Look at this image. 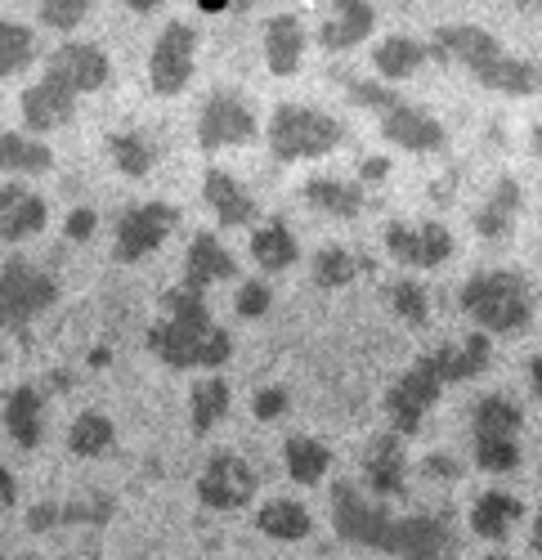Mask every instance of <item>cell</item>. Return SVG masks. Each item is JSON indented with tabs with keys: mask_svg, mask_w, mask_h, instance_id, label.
<instances>
[{
	"mask_svg": "<svg viewBox=\"0 0 542 560\" xmlns=\"http://www.w3.org/2000/svg\"><path fill=\"white\" fill-rule=\"evenodd\" d=\"M332 529L354 547H377L403 560H453L458 538L448 529V516H386L354 485H332Z\"/></svg>",
	"mask_w": 542,
	"mask_h": 560,
	"instance_id": "1",
	"label": "cell"
},
{
	"mask_svg": "<svg viewBox=\"0 0 542 560\" xmlns=\"http://www.w3.org/2000/svg\"><path fill=\"white\" fill-rule=\"evenodd\" d=\"M149 350L166 368H224L234 354V341L211 318L207 296L179 283L162 296V318L149 328Z\"/></svg>",
	"mask_w": 542,
	"mask_h": 560,
	"instance_id": "2",
	"label": "cell"
},
{
	"mask_svg": "<svg viewBox=\"0 0 542 560\" xmlns=\"http://www.w3.org/2000/svg\"><path fill=\"white\" fill-rule=\"evenodd\" d=\"M462 310L480 332H498V337H520L533 323V288L529 278L516 269H488L462 283Z\"/></svg>",
	"mask_w": 542,
	"mask_h": 560,
	"instance_id": "3",
	"label": "cell"
},
{
	"mask_svg": "<svg viewBox=\"0 0 542 560\" xmlns=\"http://www.w3.org/2000/svg\"><path fill=\"white\" fill-rule=\"evenodd\" d=\"M345 139V126L309 104H279L269 117V149L279 162H314L328 158Z\"/></svg>",
	"mask_w": 542,
	"mask_h": 560,
	"instance_id": "4",
	"label": "cell"
},
{
	"mask_svg": "<svg viewBox=\"0 0 542 560\" xmlns=\"http://www.w3.org/2000/svg\"><path fill=\"white\" fill-rule=\"evenodd\" d=\"M59 296V283L45 269L27 260H5L0 265V328L23 332L36 314H45Z\"/></svg>",
	"mask_w": 542,
	"mask_h": 560,
	"instance_id": "5",
	"label": "cell"
},
{
	"mask_svg": "<svg viewBox=\"0 0 542 560\" xmlns=\"http://www.w3.org/2000/svg\"><path fill=\"white\" fill-rule=\"evenodd\" d=\"M198 72V32L175 19L162 27V36L153 40V55H149V90L162 100L170 95H185V85Z\"/></svg>",
	"mask_w": 542,
	"mask_h": 560,
	"instance_id": "6",
	"label": "cell"
},
{
	"mask_svg": "<svg viewBox=\"0 0 542 560\" xmlns=\"http://www.w3.org/2000/svg\"><path fill=\"white\" fill-rule=\"evenodd\" d=\"M179 224V211L170 202H140V207H130L121 220H117V243H113V260L121 265H134V260H144L153 256L170 233Z\"/></svg>",
	"mask_w": 542,
	"mask_h": 560,
	"instance_id": "7",
	"label": "cell"
},
{
	"mask_svg": "<svg viewBox=\"0 0 542 560\" xmlns=\"http://www.w3.org/2000/svg\"><path fill=\"white\" fill-rule=\"evenodd\" d=\"M247 139H256V113L247 108V100L234 95V90L207 95V104L198 113V144L207 153H220V149L247 144Z\"/></svg>",
	"mask_w": 542,
	"mask_h": 560,
	"instance_id": "8",
	"label": "cell"
},
{
	"mask_svg": "<svg viewBox=\"0 0 542 560\" xmlns=\"http://www.w3.org/2000/svg\"><path fill=\"white\" fill-rule=\"evenodd\" d=\"M386 252L399 265H413V269H439L453 260V233L439 220H422V224H386Z\"/></svg>",
	"mask_w": 542,
	"mask_h": 560,
	"instance_id": "9",
	"label": "cell"
},
{
	"mask_svg": "<svg viewBox=\"0 0 542 560\" xmlns=\"http://www.w3.org/2000/svg\"><path fill=\"white\" fill-rule=\"evenodd\" d=\"M426 50H431L439 63H462L475 81H480L493 63H498V59H507V50L498 45V36L484 32V27H475V23H448V27H439Z\"/></svg>",
	"mask_w": 542,
	"mask_h": 560,
	"instance_id": "10",
	"label": "cell"
},
{
	"mask_svg": "<svg viewBox=\"0 0 542 560\" xmlns=\"http://www.w3.org/2000/svg\"><path fill=\"white\" fill-rule=\"evenodd\" d=\"M198 498L211 511H243L256 498V471L238 453H215L198 476Z\"/></svg>",
	"mask_w": 542,
	"mask_h": 560,
	"instance_id": "11",
	"label": "cell"
},
{
	"mask_svg": "<svg viewBox=\"0 0 542 560\" xmlns=\"http://www.w3.org/2000/svg\"><path fill=\"white\" fill-rule=\"evenodd\" d=\"M439 382H435V372L417 359L403 377L390 386V395H386V417H390V427L399 431V435H417L422 431V422H426V412L435 408V399H439Z\"/></svg>",
	"mask_w": 542,
	"mask_h": 560,
	"instance_id": "12",
	"label": "cell"
},
{
	"mask_svg": "<svg viewBox=\"0 0 542 560\" xmlns=\"http://www.w3.org/2000/svg\"><path fill=\"white\" fill-rule=\"evenodd\" d=\"M45 72H50L55 81H63L72 95H95V90H104L113 81V63H108V55L99 50L95 40L59 45V50L50 55V63H45Z\"/></svg>",
	"mask_w": 542,
	"mask_h": 560,
	"instance_id": "13",
	"label": "cell"
},
{
	"mask_svg": "<svg viewBox=\"0 0 542 560\" xmlns=\"http://www.w3.org/2000/svg\"><path fill=\"white\" fill-rule=\"evenodd\" d=\"M381 135L390 139V144H399L403 153H435V149H444V139H448L444 126L426 108H417L409 100H399L394 108L381 113Z\"/></svg>",
	"mask_w": 542,
	"mask_h": 560,
	"instance_id": "14",
	"label": "cell"
},
{
	"mask_svg": "<svg viewBox=\"0 0 542 560\" xmlns=\"http://www.w3.org/2000/svg\"><path fill=\"white\" fill-rule=\"evenodd\" d=\"M23 126L32 130V135H45V130H59V126H68L72 121V113H76V95L63 85V81H55L50 72H45L40 81H32L27 90H23Z\"/></svg>",
	"mask_w": 542,
	"mask_h": 560,
	"instance_id": "15",
	"label": "cell"
},
{
	"mask_svg": "<svg viewBox=\"0 0 542 560\" xmlns=\"http://www.w3.org/2000/svg\"><path fill=\"white\" fill-rule=\"evenodd\" d=\"M488 359H493V341H488V332H471V337H462L458 346H439V350L422 354V363L435 372V382H439V386H453V382H471V377H480V372L488 368Z\"/></svg>",
	"mask_w": 542,
	"mask_h": 560,
	"instance_id": "16",
	"label": "cell"
},
{
	"mask_svg": "<svg viewBox=\"0 0 542 560\" xmlns=\"http://www.w3.org/2000/svg\"><path fill=\"white\" fill-rule=\"evenodd\" d=\"M202 198H207L211 215L220 220V229H243V224L256 220V198L243 189L238 175L220 171V166H211V171L202 175Z\"/></svg>",
	"mask_w": 542,
	"mask_h": 560,
	"instance_id": "17",
	"label": "cell"
},
{
	"mask_svg": "<svg viewBox=\"0 0 542 560\" xmlns=\"http://www.w3.org/2000/svg\"><path fill=\"white\" fill-rule=\"evenodd\" d=\"M238 278V260L229 247H220L215 233H198L189 243V256H185V288L193 292H207L211 283H229Z\"/></svg>",
	"mask_w": 542,
	"mask_h": 560,
	"instance_id": "18",
	"label": "cell"
},
{
	"mask_svg": "<svg viewBox=\"0 0 542 560\" xmlns=\"http://www.w3.org/2000/svg\"><path fill=\"white\" fill-rule=\"evenodd\" d=\"M403 476H409V457H403L399 435H373L364 448V480L377 498L403 493Z\"/></svg>",
	"mask_w": 542,
	"mask_h": 560,
	"instance_id": "19",
	"label": "cell"
},
{
	"mask_svg": "<svg viewBox=\"0 0 542 560\" xmlns=\"http://www.w3.org/2000/svg\"><path fill=\"white\" fill-rule=\"evenodd\" d=\"M373 23H377V10L368 5V0H337L332 19L319 27V45H323V50H332V55L354 50V45H364Z\"/></svg>",
	"mask_w": 542,
	"mask_h": 560,
	"instance_id": "20",
	"label": "cell"
},
{
	"mask_svg": "<svg viewBox=\"0 0 542 560\" xmlns=\"http://www.w3.org/2000/svg\"><path fill=\"white\" fill-rule=\"evenodd\" d=\"M40 229H45V202L23 184H5L0 189V243H23Z\"/></svg>",
	"mask_w": 542,
	"mask_h": 560,
	"instance_id": "21",
	"label": "cell"
},
{
	"mask_svg": "<svg viewBox=\"0 0 542 560\" xmlns=\"http://www.w3.org/2000/svg\"><path fill=\"white\" fill-rule=\"evenodd\" d=\"M305 59V27L296 14H274L264 23V63L274 77H292Z\"/></svg>",
	"mask_w": 542,
	"mask_h": 560,
	"instance_id": "22",
	"label": "cell"
},
{
	"mask_svg": "<svg viewBox=\"0 0 542 560\" xmlns=\"http://www.w3.org/2000/svg\"><path fill=\"white\" fill-rule=\"evenodd\" d=\"M520 207H525V189H520V179H498L493 184V194H488V202L475 211V233L484 243H498V238H507L511 233V224H516V215H520Z\"/></svg>",
	"mask_w": 542,
	"mask_h": 560,
	"instance_id": "23",
	"label": "cell"
},
{
	"mask_svg": "<svg viewBox=\"0 0 542 560\" xmlns=\"http://www.w3.org/2000/svg\"><path fill=\"white\" fill-rule=\"evenodd\" d=\"M520 511H525L520 498H511L507 489H488V493H480L475 506H471V534L484 538V542H503V538L516 529Z\"/></svg>",
	"mask_w": 542,
	"mask_h": 560,
	"instance_id": "24",
	"label": "cell"
},
{
	"mask_svg": "<svg viewBox=\"0 0 542 560\" xmlns=\"http://www.w3.org/2000/svg\"><path fill=\"white\" fill-rule=\"evenodd\" d=\"M5 431L19 448H36L45 435V395L36 386H19L5 399Z\"/></svg>",
	"mask_w": 542,
	"mask_h": 560,
	"instance_id": "25",
	"label": "cell"
},
{
	"mask_svg": "<svg viewBox=\"0 0 542 560\" xmlns=\"http://www.w3.org/2000/svg\"><path fill=\"white\" fill-rule=\"evenodd\" d=\"M520 427H525V412L507 395H484L471 412V435L475 440H520Z\"/></svg>",
	"mask_w": 542,
	"mask_h": 560,
	"instance_id": "26",
	"label": "cell"
},
{
	"mask_svg": "<svg viewBox=\"0 0 542 560\" xmlns=\"http://www.w3.org/2000/svg\"><path fill=\"white\" fill-rule=\"evenodd\" d=\"M256 525H260L264 538H279V542H301V538L314 534L309 506H305V502H292V498L264 502V506H260V516H256Z\"/></svg>",
	"mask_w": 542,
	"mask_h": 560,
	"instance_id": "27",
	"label": "cell"
},
{
	"mask_svg": "<svg viewBox=\"0 0 542 560\" xmlns=\"http://www.w3.org/2000/svg\"><path fill=\"white\" fill-rule=\"evenodd\" d=\"M251 256H256V265H260L264 273H283V269H292V265L301 260V247H296L292 229H287L283 220H264V224L251 233Z\"/></svg>",
	"mask_w": 542,
	"mask_h": 560,
	"instance_id": "28",
	"label": "cell"
},
{
	"mask_svg": "<svg viewBox=\"0 0 542 560\" xmlns=\"http://www.w3.org/2000/svg\"><path fill=\"white\" fill-rule=\"evenodd\" d=\"M305 202L319 207V211H328V215L354 220L358 211H364V189H358V184H345V179L314 175V179H305Z\"/></svg>",
	"mask_w": 542,
	"mask_h": 560,
	"instance_id": "29",
	"label": "cell"
},
{
	"mask_svg": "<svg viewBox=\"0 0 542 560\" xmlns=\"http://www.w3.org/2000/svg\"><path fill=\"white\" fill-rule=\"evenodd\" d=\"M426 45L413 40V36H386L381 45H373V68L386 77V81H403L413 77L422 63H426Z\"/></svg>",
	"mask_w": 542,
	"mask_h": 560,
	"instance_id": "30",
	"label": "cell"
},
{
	"mask_svg": "<svg viewBox=\"0 0 542 560\" xmlns=\"http://www.w3.org/2000/svg\"><path fill=\"white\" fill-rule=\"evenodd\" d=\"M480 85H484V90H498V95L525 100V95H538V90H542V68L529 63V59L507 55V59H498V63H493V68L480 77Z\"/></svg>",
	"mask_w": 542,
	"mask_h": 560,
	"instance_id": "31",
	"label": "cell"
},
{
	"mask_svg": "<svg viewBox=\"0 0 542 560\" xmlns=\"http://www.w3.org/2000/svg\"><path fill=\"white\" fill-rule=\"evenodd\" d=\"M224 412H229V382H224L220 372H215V377L193 382V390H189V422H193V431L207 435L211 427L224 422Z\"/></svg>",
	"mask_w": 542,
	"mask_h": 560,
	"instance_id": "32",
	"label": "cell"
},
{
	"mask_svg": "<svg viewBox=\"0 0 542 560\" xmlns=\"http://www.w3.org/2000/svg\"><path fill=\"white\" fill-rule=\"evenodd\" d=\"M283 462H287V476L296 485H319L328 476V466H332V453H328V444H319L314 435H292L283 444Z\"/></svg>",
	"mask_w": 542,
	"mask_h": 560,
	"instance_id": "33",
	"label": "cell"
},
{
	"mask_svg": "<svg viewBox=\"0 0 542 560\" xmlns=\"http://www.w3.org/2000/svg\"><path fill=\"white\" fill-rule=\"evenodd\" d=\"M55 166V153L40 144L32 135H14L5 130L0 135V171H14V175H40Z\"/></svg>",
	"mask_w": 542,
	"mask_h": 560,
	"instance_id": "34",
	"label": "cell"
},
{
	"mask_svg": "<svg viewBox=\"0 0 542 560\" xmlns=\"http://www.w3.org/2000/svg\"><path fill=\"white\" fill-rule=\"evenodd\" d=\"M40 55V40L32 27L14 23V19H0V77H19L36 63Z\"/></svg>",
	"mask_w": 542,
	"mask_h": 560,
	"instance_id": "35",
	"label": "cell"
},
{
	"mask_svg": "<svg viewBox=\"0 0 542 560\" xmlns=\"http://www.w3.org/2000/svg\"><path fill=\"white\" fill-rule=\"evenodd\" d=\"M108 158H113V166H117L121 175H130V179H140V175H149V171L157 166L153 139L140 135V130H121V135H113V139H108Z\"/></svg>",
	"mask_w": 542,
	"mask_h": 560,
	"instance_id": "36",
	"label": "cell"
},
{
	"mask_svg": "<svg viewBox=\"0 0 542 560\" xmlns=\"http://www.w3.org/2000/svg\"><path fill=\"white\" fill-rule=\"evenodd\" d=\"M364 269H368V260L354 256L350 247H323L319 256H314V283L319 288H345Z\"/></svg>",
	"mask_w": 542,
	"mask_h": 560,
	"instance_id": "37",
	"label": "cell"
},
{
	"mask_svg": "<svg viewBox=\"0 0 542 560\" xmlns=\"http://www.w3.org/2000/svg\"><path fill=\"white\" fill-rule=\"evenodd\" d=\"M113 440H117V431H113V422L104 412H81L72 422V431H68V448L76 457H99V453L113 448Z\"/></svg>",
	"mask_w": 542,
	"mask_h": 560,
	"instance_id": "38",
	"label": "cell"
},
{
	"mask_svg": "<svg viewBox=\"0 0 542 560\" xmlns=\"http://www.w3.org/2000/svg\"><path fill=\"white\" fill-rule=\"evenodd\" d=\"M386 296H390L394 314H399L403 323H413V328H422V323L431 318V301H426V288H422V283H413V278H399V283H394Z\"/></svg>",
	"mask_w": 542,
	"mask_h": 560,
	"instance_id": "39",
	"label": "cell"
},
{
	"mask_svg": "<svg viewBox=\"0 0 542 560\" xmlns=\"http://www.w3.org/2000/svg\"><path fill=\"white\" fill-rule=\"evenodd\" d=\"M341 81H345V95H350L358 108H373L377 117L399 104V95H394L390 85H381V81H358V77H341Z\"/></svg>",
	"mask_w": 542,
	"mask_h": 560,
	"instance_id": "40",
	"label": "cell"
},
{
	"mask_svg": "<svg viewBox=\"0 0 542 560\" xmlns=\"http://www.w3.org/2000/svg\"><path fill=\"white\" fill-rule=\"evenodd\" d=\"M40 23L55 27V32H72L81 27V19L90 14V0H40Z\"/></svg>",
	"mask_w": 542,
	"mask_h": 560,
	"instance_id": "41",
	"label": "cell"
},
{
	"mask_svg": "<svg viewBox=\"0 0 542 560\" xmlns=\"http://www.w3.org/2000/svg\"><path fill=\"white\" fill-rule=\"evenodd\" d=\"M269 305H274V292H269V283H243L238 288V301H234V310H238V318H260V314H269Z\"/></svg>",
	"mask_w": 542,
	"mask_h": 560,
	"instance_id": "42",
	"label": "cell"
},
{
	"mask_svg": "<svg viewBox=\"0 0 542 560\" xmlns=\"http://www.w3.org/2000/svg\"><path fill=\"white\" fill-rule=\"evenodd\" d=\"M287 404H292V395H287L283 386H264V390H256L251 412L260 417V422H274V417H283V412H287Z\"/></svg>",
	"mask_w": 542,
	"mask_h": 560,
	"instance_id": "43",
	"label": "cell"
},
{
	"mask_svg": "<svg viewBox=\"0 0 542 560\" xmlns=\"http://www.w3.org/2000/svg\"><path fill=\"white\" fill-rule=\"evenodd\" d=\"M95 229H99V215L90 211V207H76V211H68V220H63V233L72 243H90L95 238Z\"/></svg>",
	"mask_w": 542,
	"mask_h": 560,
	"instance_id": "44",
	"label": "cell"
},
{
	"mask_svg": "<svg viewBox=\"0 0 542 560\" xmlns=\"http://www.w3.org/2000/svg\"><path fill=\"white\" fill-rule=\"evenodd\" d=\"M422 471H426L431 480H458V476H462V466H458L453 457H444V453H439V457H426V462H422Z\"/></svg>",
	"mask_w": 542,
	"mask_h": 560,
	"instance_id": "45",
	"label": "cell"
},
{
	"mask_svg": "<svg viewBox=\"0 0 542 560\" xmlns=\"http://www.w3.org/2000/svg\"><path fill=\"white\" fill-rule=\"evenodd\" d=\"M14 498H19V485H14V476L0 466V506H14Z\"/></svg>",
	"mask_w": 542,
	"mask_h": 560,
	"instance_id": "46",
	"label": "cell"
},
{
	"mask_svg": "<svg viewBox=\"0 0 542 560\" xmlns=\"http://www.w3.org/2000/svg\"><path fill=\"white\" fill-rule=\"evenodd\" d=\"M358 171H364V179H381V175H386V162H381V158H368Z\"/></svg>",
	"mask_w": 542,
	"mask_h": 560,
	"instance_id": "47",
	"label": "cell"
},
{
	"mask_svg": "<svg viewBox=\"0 0 542 560\" xmlns=\"http://www.w3.org/2000/svg\"><path fill=\"white\" fill-rule=\"evenodd\" d=\"M529 382H533V390L542 395V354H533V363H529Z\"/></svg>",
	"mask_w": 542,
	"mask_h": 560,
	"instance_id": "48",
	"label": "cell"
},
{
	"mask_svg": "<svg viewBox=\"0 0 542 560\" xmlns=\"http://www.w3.org/2000/svg\"><path fill=\"white\" fill-rule=\"evenodd\" d=\"M126 5H130L134 14H149V10H157V0H126Z\"/></svg>",
	"mask_w": 542,
	"mask_h": 560,
	"instance_id": "49",
	"label": "cell"
},
{
	"mask_svg": "<svg viewBox=\"0 0 542 560\" xmlns=\"http://www.w3.org/2000/svg\"><path fill=\"white\" fill-rule=\"evenodd\" d=\"M529 542H533V551L542 556V511H538V521H533V538H529Z\"/></svg>",
	"mask_w": 542,
	"mask_h": 560,
	"instance_id": "50",
	"label": "cell"
},
{
	"mask_svg": "<svg viewBox=\"0 0 542 560\" xmlns=\"http://www.w3.org/2000/svg\"><path fill=\"white\" fill-rule=\"evenodd\" d=\"M529 139H533V153L542 158V126H533V135H529Z\"/></svg>",
	"mask_w": 542,
	"mask_h": 560,
	"instance_id": "51",
	"label": "cell"
},
{
	"mask_svg": "<svg viewBox=\"0 0 542 560\" xmlns=\"http://www.w3.org/2000/svg\"><path fill=\"white\" fill-rule=\"evenodd\" d=\"M484 560H516V556H503V551H493V556H484Z\"/></svg>",
	"mask_w": 542,
	"mask_h": 560,
	"instance_id": "52",
	"label": "cell"
},
{
	"mask_svg": "<svg viewBox=\"0 0 542 560\" xmlns=\"http://www.w3.org/2000/svg\"><path fill=\"white\" fill-rule=\"evenodd\" d=\"M0 368H5V346H0Z\"/></svg>",
	"mask_w": 542,
	"mask_h": 560,
	"instance_id": "53",
	"label": "cell"
}]
</instances>
